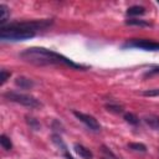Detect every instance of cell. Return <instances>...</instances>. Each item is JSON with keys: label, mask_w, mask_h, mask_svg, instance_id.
<instances>
[{"label": "cell", "mask_w": 159, "mask_h": 159, "mask_svg": "<svg viewBox=\"0 0 159 159\" xmlns=\"http://www.w3.org/2000/svg\"><path fill=\"white\" fill-rule=\"evenodd\" d=\"M20 58L24 60L25 62H29V63H32L36 66H60L61 65V66H67V67H71L75 70H86L87 68V66L76 63L72 60H70L68 57H66L56 51L45 48V47L26 48L20 53Z\"/></svg>", "instance_id": "6da1fadb"}, {"label": "cell", "mask_w": 159, "mask_h": 159, "mask_svg": "<svg viewBox=\"0 0 159 159\" xmlns=\"http://www.w3.org/2000/svg\"><path fill=\"white\" fill-rule=\"evenodd\" d=\"M35 35L36 32L19 26L16 21L6 26H1L0 29V39L2 41H24V40L32 39Z\"/></svg>", "instance_id": "7a4b0ae2"}, {"label": "cell", "mask_w": 159, "mask_h": 159, "mask_svg": "<svg viewBox=\"0 0 159 159\" xmlns=\"http://www.w3.org/2000/svg\"><path fill=\"white\" fill-rule=\"evenodd\" d=\"M4 97L11 102H15V103H19V104H22L25 107H29V108H39L42 106V103L30 96V94H26V93H21V92H16V91H7L4 93Z\"/></svg>", "instance_id": "3957f363"}, {"label": "cell", "mask_w": 159, "mask_h": 159, "mask_svg": "<svg viewBox=\"0 0 159 159\" xmlns=\"http://www.w3.org/2000/svg\"><path fill=\"white\" fill-rule=\"evenodd\" d=\"M123 47H134V48H140L145 51H159V42L147 40V39H133L127 41Z\"/></svg>", "instance_id": "277c9868"}, {"label": "cell", "mask_w": 159, "mask_h": 159, "mask_svg": "<svg viewBox=\"0 0 159 159\" xmlns=\"http://www.w3.org/2000/svg\"><path fill=\"white\" fill-rule=\"evenodd\" d=\"M73 116L81 120L88 129L93 130V132H99L101 130V124L98 123V120L93 117V116H89V114H86V113H82V112H78V111H73L72 112Z\"/></svg>", "instance_id": "5b68a950"}, {"label": "cell", "mask_w": 159, "mask_h": 159, "mask_svg": "<svg viewBox=\"0 0 159 159\" xmlns=\"http://www.w3.org/2000/svg\"><path fill=\"white\" fill-rule=\"evenodd\" d=\"M52 142H53V144H56V147L61 150L62 155H63L66 159H75V158L70 154V152H68V149H67V145L65 144V142L62 140V138H61L58 134H53V135H52Z\"/></svg>", "instance_id": "8992f818"}, {"label": "cell", "mask_w": 159, "mask_h": 159, "mask_svg": "<svg viewBox=\"0 0 159 159\" xmlns=\"http://www.w3.org/2000/svg\"><path fill=\"white\" fill-rule=\"evenodd\" d=\"M73 149H75V152H76L82 159H93V153H92L88 148L83 147L82 144L76 143V144L73 145Z\"/></svg>", "instance_id": "52a82bcc"}, {"label": "cell", "mask_w": 159, "mask_h": 159, "mask_svg": "<svg viewBox=\"0 0 159 159\" xmlns=\"http://www.w3.org/2000/svg\"><path fill=\"white\" fill-rule=\"evenodd\" d=\"M15 84L17 86V87H20V88H22V89H30V88H32L34 87V81L31 80V78H27V77H25V76H19V77H16V80H15Z\"/></svg>", "instance_id": "ba28073f"}, {"label": "cell", "mask_w": 159, "mask_h": 159, "mask_svg": "<svg viewBox=\"0 0 159 159\" xmlns=\"http://www.w3.org/2000/svg\"><path fill=\"white\" fill-rule=\"evenodd\" d=\"M145 123L152 128V129H155V130H159V116H154V114H150L148 117L144 118Z\"/></svg>", "instance_id": "9c48e42d"}, {"label": "cell", "mask_w": 159, "mask_h": 159, "mask_svg": "<svg viewBox=\"0 0 159 159\" xmlns=\"http://www.w3.org/2000/svg\"><path fill=\"white\" fill-rule=\"evenodd\" d=\"M144 12H145V9L143 6H139V5L130 6L127 10V15H129V16H138V15H143Z\"/></svg>", "instance_id": "30bf717a"}, {"label": "cell", "mask_w": 159, "mask_h": 159, "mask_svg": "<svg viewBox=\"0 0 159 159\" xmlns=\"http://www.w3.org/2000/svg\"><path fill=\"white\" fill-rule=\"evenodd\" d=\"M9 7L5 5V4H0V25L4 26V24L6 22L7 17H9Z\"/></svg>", "instance_id": "8fae6325"}, {"label": "cell", "mask_w": 159, "mask_h": 159, "mask_svg": "<svg viewBox=\"0 0 159 159\" xmlns=\"http://www.w3.org/2000/svg\"><path fill=\"white\" fill-rule=\"evenodd\" d=\"M0 144H1V147L5 150H11V148H12V143H11L10 138L7 135H5V134H1V137H0Z\"/></svg>", "instance_id": "7c38bea8"}, {"label": "cell", "mask_w": 159, "mask_h": 159, "mask_svg": "<svg viewBox=\"0 0 159 159\" xmlns=\"http://www.w3.org/2000/svg\"><path fill=\"white\" fill-rule=\"evenodd\" d=\"M127 25H134V26H152L150 22L145 21V20H137V19H130L125 21Z\"/></svg>", "instance_id": "4fadbf2b"}, {"label": "cell", "mask_w": 159, "mask_h": 159, "mask_svg": "<svg viewBox=\"0 0 159 159\" xmlns=\"http://www.w3.org/2000/svg\"><path fill=\"white\" fill-rule=\"evenodd\" d=\"M124 119H125L127 123H129L132 125H137L139 123V118L134 113H125L124 114Z\"/></svg>", "instance_id": "5bb4252c"}, {"label": "cell", "mask_w": 159, "mask_h": 159, "mask_svg": "<svg viewBox=\"0 0 159 159\" xmlns=\"http://www.w3.org/2000/svg\"><path fill=\"white\" fill-rule=\"evenodd\" d=\"M26 122H27V124H29L34 130H39V129L41 128V124H40V122H39L36 118L26 117Z\"/></svg>", "instance_id": "9a60e30c"}, {"label": "cell", "mask_w": 159, "mask_h": 159, "mask_svg": "<svg viewBox=\"0 0 159 159\" xmlns=\"http://www.w3.org/2000/svg\"><path fill=\"white\" fill-rule=\"evenodd\" d=\"M128 148L137 150V152H147V147L143 143H128Z\"/></svg>", "instance_id": "2e32d148"}, {"label": "cell", "mask_w": 159, "mask_h": 159, "mask_svg": "<svg viewBox=\"0 0 159 159\" xmlns=\"http://www.w3.org/2000/svg\"><path fill=\"white\" fill-rule=\"evenodd\" d=\"M10 76H11V72H9V71H6V70H1L0 71V84L2 86L9 78H10Z\"/></svg>", "instance_id": "e0dca14e"}, {"label": "cell", "mask_w": 159, "mask_h": 159, "mask_svg": "<svg viewBox=\"0 0 159 159\" xmlns=\"http://www.w3.org/2000/svg\"><path fill=\"white\" fill-rule=\"evenodd\" d=\"M106 108H107V111H109V112H114V113H122L123 112V109H122V107L120 106H117V104H106Z\"/></svg>", "instance_id": "ac0fdd59"}, {"label": "cell", "mask_w": 159, "mask_h": 159, "mask_svg": "<svg viewBox=\"0 0 159 159\" xmlns=\"http://www.w3.org/2000/svg\"><path fill=\"white\" fill-rule=\"evenodd\" d=\"M143 96H147V97H157V96H159V88L144 91V92H143Z\"/></svg>", "instance_id": "d6986e66"}, {"label": "cell", "mask_w": 159, "mask_h": 159, "mask_svg": "<svg viewBox=\"0 0 159 159\" xmlns=\"http://www.w3.org/2000/svg\"><path fill=\"white\" fill-rule=\"evenodd\" d=\"M152 75H159V67H153L150 71L145 73V76H152Z\"/></svg>", "instance_id": "ffe728a7"}, {"label": "cell", "mask_w": 159, "mask_h": 159, "mask_svg": "<svg viewBox=\"0 0 159 159\" xmlns=\"http://www.w3.org/2000/svg\"><path fill=\"white\" fill-rule=\"evenodd\" d=\"M116 159H117V158H116Z\"/></svg>", "instance_id": "44dd1931"}]
</instances>
